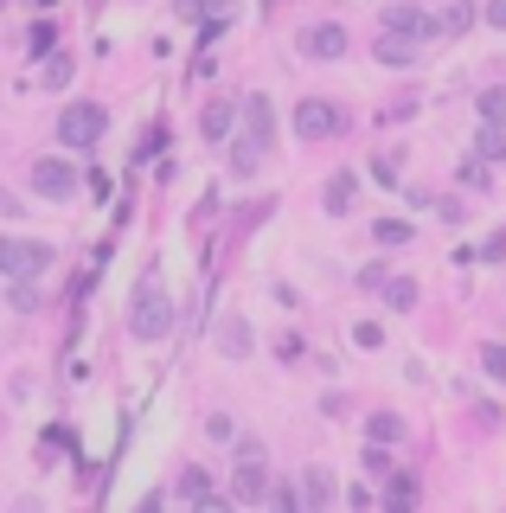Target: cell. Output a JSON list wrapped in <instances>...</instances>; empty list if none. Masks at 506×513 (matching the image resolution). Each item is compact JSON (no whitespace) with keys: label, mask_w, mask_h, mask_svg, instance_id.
<instances>
[{"label":"cell","mask_w":506,"mask_h":513,"mask_svg":"<svg viewBox=\"0 0 506 513\" xmlns=\"http://www.w3.org/2000/svg\"><path fill=\"white\" fill-rule=\"evenodd\" d=\"M481 122L506 128V90H481Z\"/></svg>","instance_id":"20"},{"label":"cell","mask_w":506,"mask_h":513,"mask_svg":"<svg viewBox=\"0 0 506 513\" xmlns=\"http://www.w3.org/2000/svg\"><path fill=\"white\" fill-rule=\"evenodd\" d=\"M379 244H410V225L404 218H379Z\"/></svg>","instance_id":"24"},{"label":"cell","mask_w":506,"mask_h":513,"mask_svg":"<svg viewBox=\"0 0 506 513\" xmlns=\"http://www.w3.org/2000/svg\"><path fill=\"white\" fill-rule=\"evenodd\" d=\"M231 116H238L231 103H205V116H199V135H205V141H225V135H231Z\"/></svg>","instance_id":"13"},{"label":"cell","mask_w":506,"mask_h":513,"mask_svg":"<svg viewBox=\"0 0 506 513\" xmlns=\"http://www.w3.org/2000/svg\"><path fill=\"white\" fill-rule=\"evenodd\" d=\"M167 328H173V302H167L161 276H141V289H135V315H128V334H135V340H161Z\"/></svg>","instance_id":"1"},{"label":"cell","mask_w":506,"mask_h":513,"mask_svg":"<svg viewBox=\"0 0 506 513\" xmlns=\"http://www.w3.org/2000/svg\"><path fill=\"white\" fill-rule=\"evenodd\" d=\"M45 84H52V90H64V84H70V58H64V52H52V58H45Z\"/></svg>","instance_id":"22"},{"label":"cell","mask_w":506,"mask_h":513,"mask_svg":"<svg viewBox=\"0 0 506 513\" xmlns=\"http://www.w3.org/2000/svg\"><path fill=\"white\" fill-rule=\"evenodd\" d=\"M302 500L327 507V500H333V475H327V469H308V481H302Z\"/></svg>","instance_id":"17"},{"label":"cell","mask_w":506,"mask_h":513,"mask_svg":"<svg viewBox=\"0 0 506 513\" xmlns=\"http://www.w3.org/2000/svg\"><path fill=\"white\" fill-rule=\"evenodd\" d=\"M366 469H372V475H391V456H385V443H372V450H366Z\"/></svg>","instance_id":"26"},{"label":"cell","mask_w":506,"mask_h":513,"mask_svg":"<svg viewBox=\"0 0 506 513\" xmlns=\"http://www.w3.org/2000/svg\"><path fill=\"white\" fill-rule=\"evenodd\" d=\"M20 205H14V193H0V218H14Z\"/></svg>","instance_id":"29"},{"label":"cell","mask_w":506,"mask_h":513,"mask_svg":"<svg viewBox=\"0 0 506 513\" xmlns=\"http://www.w3.org/2000/svg\"><path fill=\"white\" fill-rule=\"evenodd\" d=\"M417 500V475H391V488H385V507H410Z\"/></svg>","instance_id":"19"},{"label":"cell","mask_w":506,"mask_h":513,"mask_svg":"<svg viewBox=\"0 0 506 513\" xmlns=\"http://www.w3.org/2000/svg\"><path fill=\"white\" fill-rule=\"evenodd\" d=\"M231 500L238 507H263L269 500V469H263V450L257 443H244V456L231 469Z\"/></svg>","instance_id":"4"},{"label":"cell","mask_w":506,"mask_h":513,"mask_svg":"<svg viewBox=\"0 0 506 513\" xmlns=\"http://www.w3.org/2000/svg\"><path fill=\"white\" fill-rule=\"evenodd\" d=\"M263 155H269V148H263V141H257V135H250V141H238V148H231V174H238V180H250Z\"/></svg>","instance_id":"14"},{"label":"cell","mask_w":506,"mask_h":513,"mask_svg":"<svg viewBox=\"0 0 506 513\" xmlns=\"http://www.w3.org/2000/svg\"><path fill=\"white\" fill-rule=\"evenodd\" d=\"M45 263H52V244H39V238H0V276H7V282H33V276H45Z\"/></svg>","instance_id":"2"},{"label":"cell","mask_w":506,"mask_h":513,"mask_svg":"<svg viewBox=\"0 0 506 513\" xmlns=\"http://www.w3.org/2000/svg\"><path fill=\"white\" fill-rule=\"evenodd\" d=\"M340 103H327V97H308V103H295V135L302 141H327V135H340Z\"/></svg>","instance_id":"5"},{"label":"cell","mask_w":506,"mask_h":513,"mask_svg":"<svg viewBox=\"0 0 506 513\" xmlns=\"http://www.w3.org/2000/svg\"><path fill=\"white\" fill-rule=\"evenodd\" d=\"M244 122H250V135L263 141V148L276 141V109H269V97H244Z\"/></svg>","instance_id":"10"},{"label":"cell","mask_w":506,"mask_h":513,"mask_svg":"<svg viewBox=\"0 0 506 513\" xmlns=\"http://www.w3.org/2000/svg\"><path fill=\"white\" fill-rule=\"evenodd\" d=\"M385 309H417V282L410 276H391L385 282Z\"/></svg>","instance_id":"18"},{"label":"cell","mask_w":506,"mask_h":513,"mask_svg":"<svg viewBox=\"0 0 506 513\" xmlns=\"http://www.w3.org/2000/svg\"><path fill=\"white\" fill-rule=\"evenodd\" d=\"M180 500H192V507H211V513H219V507H225L219 494H211V481H205V469H186V475H180Z\"/></svg>","instance_id":"12"},{"label":"cell","mask_w":506,"mask_h":513,"mask_svg":"<svg viewBox=\"0 0 506 513\" xmlns=\"http://www.w3.org/2000/svg\"><path fill=\"white\" fill-rule=\"evenodd\" d=\"M487 20H493V26H506V0H493V7H487Z\"/></svg>","instance_id":"28"},{"label":"cell","mask_w":506,"mask_h":513,"mask_svg":"<svg viewBox=\"0 0 506 513\" xmlns=\"http://www.w3.org/2000/svg\"><path fill=\"white\" fill-rule=\"evenodd\" d=\"M205 7H219V14H225V7H231V0H205Z\"/></svg>","instance_id":"30"},{"label":"cell","mask_w":506,"mask_h":513,"mask_svg":"<svg viewBox=\"0 0 506 513\" xmlns=\"http://www.w3.org/2000/svg\"><path fill=\"white\" fill-rule=\"evenodd\" d=\"M173 7H180L186 20H205V0H173Z\"/></svg>","instance_id":"27"},{"label":"cell","mask_w":506,"mask_h":513,"mask_svg":"<svg viewBox=\"0 0 506 513\" xmlns=\"http://www.w3.org/2000/svg\"><path fill=\"white\" fill-rule=\"evenodd\" d=\"M33 193L64 205L70 193H78V167H70V161H39V167H33Z\"/></svg>","instance_id":"6"},{"label":"cell","mask_w":506,"mask_h":513,"mask_svg":"<svg viewBox=\"0 0 506 513\" xmlns=\"http://www.w3.org/2000/svg\"><path fill=\"white\" fill-rule=\"evenodd\" d=\"M302 52H308V58H340V52H346V26H333V20H327V26H308V33H302Z\"/></svg>","instance_id":"7"},{"label":"cell","mask_w":506,"mask_h":513,"mask_svg":"<svg viewBox=\"0 0 506 513\" xmlns=\"http://www.w3.org/2000/svg\"><path fill=\"white\" fill-rule=\"evenodd\" d=\"M474 155H481V161H500V155H506V135H500L493 122L481 128V141H474Z\"/></svg>","instance_id":"21"},{"label":"cell","mask_w":506,"mask_h":513,"mask_svg":"<svg viewBox=\"0 0 506 513\" xmlns=\"http://www.w3.org/2000/svg\"><path fill=\"white\" fill-rule=\"evenodd\" d=\"M103 128H109V109L103 103H64L58 109V141H64V148H90Z\"/></svg>","instance_id":"3"},{"label":"cell","mask_w":506,"mask_h":513,"mask_svg":"<svg viewBox=\"0 0 506 513\" xmlns=\"http://www.w3.org/2000/svg\"><path fill=\"white\" fill-rule=\"evenodd\" d=\"M219 353L225 359H250V321L244 315H225L219 321Z\"/></svg>","instance_id":"8"},{"label":"cell","mask_w":506,"mask_h":513,"mask_svg":"<svg viewBox=\"0 0 506 513\" xmlns=\"http://www.w3.org/2000/svg\"><path fill=\"white\" fill-rule=\"evenodd\" d=\"M352 193H359V180H352V174H333V180H327V212H346Z\"/></svg>","instance_id":"16"},{"label":"cell","mask_w":506,"mask_h":513,"mask_svg":"<svg viewBox=\"0 0 506 513\" xmlns=\"http://www.w3.org/2000/svg\"><path fill=\"white\" fill-rule=\"evenodd\" d=\"M468 26H474V7H468V0H455V7H449V14L436 20V33H449V39H462Z\"/></svg>","instance_id":"15"},{"label":"cell","mask_w":506,"mask_h":513,"mask_svg":"<svg viewBox=\"0 0 506 513\" xmlns=\"http://www.w3.org/2000/svg\"><path fill=\"white\" fill-rule=\"evenodd\" d=\"M385 33H410V39H436V20H423L417 7H391V14H385Z\"/></svg>","instance_id":"9"},{"label":"cell","mask_w":506,"mask_h":513,"mask_svg":"<svg viewBox=\"0 0 506 513\" xmlns=\"http://www.w3.org/2000/svg\"><path fill=\"white\" fill-rule=\"evenodd\" d=\"M417 45H423V39H410V33H385V39H379V64H398V71H404V64H417Z\"/></svg>","instance_id":"11"},{"label":"cell","mask_w":506,"mask_h":513,"mask_svg":"<svg viewBox=\"0 0 506 513\" xmlns=\"http://www.w3.org/2000/svg\"><path fill=\"white\" fill-rule=\"evenodd\" d=\"M481 373L487 379H506V347H481Z\"/></svg>","instance_id":"25"},{"label":"cell","mask_w":506,"mask_h":513,"mask_svg":"<svg viewBox=\"0 0 506 513\" xmlns=\"http://www.w3.org/2000/svg\"><path fill=\"white\" fill-rule=\"evenodd\" d=\"M398 436H404V423H398L391 411H379V417H372V443H398Z\"/></svg>","instance_id":"23"}]
</instances>
